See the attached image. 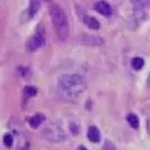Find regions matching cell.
Instances as JSON below:
<instances>
[{
	"mask_svg": "<svg viewBox=\"0 0 150 150\" xmlns=\"http://www.w3.org/2000/svg\"><path fill=\"white\" fill-rule=\"evenodd\" d=\"M58 87L69 96H77L86 89V80L83 77L76 74L63 75L58 80Z\"/></svg>",
	"mask_w": 150,
	"mask_h": 150,
	"instance_id": "6da1fadb",
	"label": "cell"
},
{
	"mask_svg": "<svg viewBox=\"0 0 150 150\" xmlns=\"http://www.w3.org/2000/svg\"><path fill=\"white\" fill-rule=\"evenodd\" d=\"M50 16L53 27L55 28V32L58 34V38L61 41H66L69 38V23L66 13L59 5L53 4L50 7Z\"/></svg>",
	"mask_w": 150,
	"mask_h": 150,
	"instance_id": "7a4b0ae2",
	"label": "cell"
},
{
	"mask_svg": "<svg viewBox=\"0 0 150 150\" xmlns=\"http://www.w3.org/2000/svg\"><path fill=\"white\" fill-rule=\"evenodd\" d=\"M42 135L45 140H47L50 142H61L66 139L64 131L61 129V127H59L58 124H54V123L46 125L42 131Z\"/></svg>",
	"mask_w": 150,
	"mask_h": 150,
	"instance_id": "3957f363",
	"label": "cell"
},
{
	"mask_svg": "<svg viewBox=\"0 0 150 150\" xmlns=\"http://www.w3.org/2000/svg\"><path fill=\"white\" fill-rule=\"evenodd\" d=\"M46 42V36H45V30L42 27V25H38V30H35L34 35L28 40L26 43V49L30 52H34L38 49H41Z\"/></svg>",
	"mask_w": 150,
	"mask_h": 150,
	"instance_id": "277c9868",
	"label": "cell"
},
{
	"mask_svg": "<svg viewBox=\"0 0 150 150\" xmlns=\"http://www.w3.org/2000/svg\"><path fill=\"white\" fill-rule=\"evenodd\" d=\"M94 8H95V10L97 13H99L100 15L105 16V17H110V16L112 15V8H111V6L106 1H103V0L97 1L95 4Z\"/></svg>",
	"mask_w": 150,
	"mask_h": 150,
	"instance_id": "5b68a950",
	"label": "cell"
},
{
	"mask_svg": "<svg viewBox=\"0 0 150 150\" xmlns=\"http://www.w3.org/2000/svg\"><path fill=\"white\" fill-rule=\"evenodd\" d=\"M87 138L91 142H99V140H100V132H99V130L95 125H90L89 128H88V131H87Z\"/></svg>",
	"mask_w": 150,
	"mask_h": 150,
	"instance_id": "8992f818",
	"label": "cell"
},
{
	"mask_svg": "<svg viewBox=\"0 0 150 150\" xmlns=\"http://www.w3.org/2000/svg\"><path fill=\"white\" fill-rule=\"evenodd\" d=\"M42 0H30V6H28V17L33 18L36 15L41 8Z\"/></svg>",
	"mask_w": 150,
	"mask_h": 150,
	"instance_id": "52a82bcc",
	"label": "cell"
},
{
	"mask_svg": "<svg viewBox=\"0 0 150 150\" xmlns=\"http://www.w3.org/2000/svg\"><path fill=\"white\" fill-rule=\"evenodd\" d=\"M83 23L86 24V26H88L90 30H99L100 28V23L98 22L95 17L91 16H85L83 17Z\"/></svg>",
	"mask_w": 150,
	"mask_h": 150,
	"instance_id": "ba28073f",
	"label": "cell"
},
{
	"mask_svg": "<svg viewBox=\"0 0 150 150\" xmlns=\"http://www.w3.org/2000/svg\"><path fill=\"white\" fill-rule=\"evenodd\" d=\"M45 120L44 115H42V114H35V115H33L32 117L30 119V125L32 127L33 129H36L38 125H41V123Z\"/></svg>",
	"mask_w": 150,
	"mask_h": 150,
	"instance_id": "9c48e42d",
	"label": "cell"
},
{
	"mask_svg": "<svg viewBox=\"0 0 150 150\" xmlns=\"http://www.w3.org/2000/svg\"><path fill=\"white\" fill-rule=\"evenodd\" d=\"M127 121H128L129 125L132 129H138L139 125H140V121H139V117L135 115V114H128L127 115Z\"/></svg>",
	"mask_w": 150,
	"mask_h": 150,
	"instance_id": "30bf717a",
	"label": "cell"
},
{
	"mask_svg": "<svg viewBox=\"0 0 150 150\" xmlns=\"http://www.w3.org/2000/svg\"><path fill=\"white\" fill-rule=\"evenodd\" d=\"M38 94V88L36 87H34V86H26L25 88H24V95L26 96V97H34L35 95Z\"/></svg>",
	"mask_w": 150,
	"mask_h": 150,
	"instance_id": "8fae6325",
	"label": "cell"
},
{
	"mask_svg": "<svg viewBox=\"0 0 150 150\" xmlns=\"http://www.w3.org/2000/svg\"><path fill=\"white\" fill-rule=\"evenodd\" d=\"M144 64V60L140 57H137V58H133L132 59V68L134 70H141Z\"/></svg>",
	"mask_w": 150,
	"mask_h": 150,
	"instance_id": "7c38bea8",
	"label": "cell"
},
{
	"mask_svg": "<svg viewBox=\"0 0 150 150\" xmlns=\"http://www.w3.org/2000/svg\"><path fill=\"white\" fill-rule=\"evenodd\" d=\"M4 143H5L6 147L11 148V147H13V143H14V138H13V135L9 134V133L4 135Z\"/></svg>",
	"mask_w": 150,
	"mask_h": 150,
	"instance_id": "4fadbf2b",
	"label": "cell"
},
{
	"mask_svg": "<svg viewBox=\"0 0 150 150\" xmlns=\"http://www.w3.org/2000/svg\"><path fill=\"white\" fill-rule=\"evenodd\" d=\"M103 150H116L115 148V146H114V143L112 141H105L104 143V146H103Z\"/></svg>",
	"mask_w": 150,
	"mask_h": 150,
	"instance_id": "5bb4252c",
	"label": "cell"
},
{
	"mask_svg": "<svg viewBox=\"0 0 150 150\" xmlns=\"http://www.w3.org/2000/svg\"><path fill=\"white\" fill-rule=\"evenodd\" d=\"M77 150H87V148H86L85 146H79V147L77 148Z\"/></svg>",
	"mask_w": 150,
	"mask_h": 150,
	"instance_id": "9a60e30c",
	"label": "cell"
},
{
	"mask_svg": "<svg viewBox=\"0 0 150 150\" xmlns=\"http://www.w3.org/2000/svg\"><path fill=\"white\" fill-rule=\"evenodd\" d=\"M148 130H149V133H150V120L148 121Z\"/></svg>",
	"mask_w": 150,
	"mask_h": 150,
	"instance_id": "2e32d148",
	"label": "cell"
},
{
	"mask_svg": "<svg viewBox=\"0 0 150 150\" xmlns=\"http://www.w3.org/2000/svg\"><path fill=\"white\" fill-rule=\"evenodd\" d=\"M148 85H149L150 87V74H149V77H148Z\"/></svg>",
	"mask_w": 150,
	"mask_h": 150,
	"instance_id": "e0dca14e",
	"label": "cell"
}]
</instances>
